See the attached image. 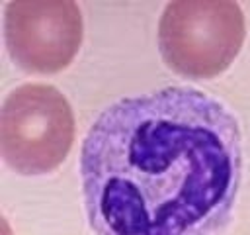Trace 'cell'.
Instances as JSON below:
<instances>
[{"mask_svg":"<svg viewBox=\"0 0 250 235\" xmlns=\"http://www.w3.org/2000/svg\"><path fill=\"white\" fill-rule=\"evenodd\" d=\"M246 22L232 0H172L158 20V49L180 76L201 80L227 70L242 49Z\"/></svg>","mask_w":250,"mask_h":235,"instance_id":"2","label":"cell"},{"mask_svg":"<svg viewBox=\"0 0 250 235\" xmlns=\"http://www.w3.org/2000/svg\"><path fill=\"white\" fill-rule=\"evenodd\" d=\"M242 172L232 112L189 86L109 104L80 149V178L96 235H215Z\"/></svg>","mask_w":250,"mask_h":235,"instance_id":"1","label":"cell"},{"mask_svg":"<svg viewBox=\"0 0 250 235\" xmlns=\"http://www.w3.org/2000/svg\"><path fill=\"white\" fill-rule=\"evenodd\" d=\"M76 123L66 96L45 82L14 88L0 112L4 163L20 174L55 170L74 143Z\"/></svg>","mask_w":250,"mask_h":235,"instance_id":"3","label":"cell"},{"mask_svg":"<svg viewBox=\"0 0 250 235\" xmlns=\"http://www.w3.org/2000/svg\"><path fill=\"white\" fill-rule=\"evenodd\" d=\"M82 35V14L72 0H12L4 6L6 49L25 72H61L74 61Z\"/></svg>","mask_w":250,"mask_h":235,"instance_id":"4","label":"cell"}]
</instances>
